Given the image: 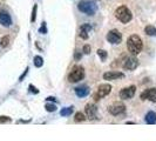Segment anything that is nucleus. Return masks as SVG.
I'll use <instances>...</instances> for the list:
<instances>
[{"label": "nucleus", "mask_w": 156, "mask_h": 141, "mask_svg": "<svg viewBox=\"0 0 156 141\" xmlns=\"http://www.w3.org/2000/svg\"><path fill=\"white\" fill-rule=\"evenodd\" d=\"M142 100H149V101L156 102V88H149L141 93Z\"/></svg>", "instance_id": "obj_10"}, {"label": "nucleus", "mask_w": 156, "mask_h": 141, "mask_svg": "<svg viewBox=\"0 0 156 141\" xmlns=\"http://www.w3.org/2000/svg\"><path fill=\"white\" fill-rule=\"evenodd\" d=\"M82 51H83L85 54H89V53H90V46H89V45H85L83 48H82Z\"/></svg>", "instance_id": "obj_26"}, {"label": "nucleus", "mask_w": 156, "mask_h": 141, "mask_svg": "<svg viewBox=\"0 0 156 141\" xmlns=\"http://www.w3.org/2000/svg\"><path fill=\"white\" fill-rule=\"evenodd\" d=\"M137 66H139V60L136 58H134V56L126 59L125 63H123V68L128 70H134Z\"/></svg>", "instance_id": "obj_11"}, {"label": "nucleus", "mask_w": 156, "mask_h": 141, "mask_svg": "<svg viewBox=\"0 0 156 141\" xmlns=\"http://www.w3.org/2000/svg\"><path fill=\"white\" fill-rule=\"evenodd\" d=\"M8 121H11V119L8 117H0V124H2V122H8Z\"/></svg>", "instance_id": "obj_27"}, {"label": "nucleus", "mask_w": 156, "mask_h": 141, "mask_svg": "<svg viewBox=\"0 0 156 141\" xmlns=\"http://www.w3.org/2000/svg\"><path fill=\"white\" fill-rule=\"evenodd\" d=\"M78 9L87 16H94L98 11V5L93 0H81L78 2Z\"/></svg>", "instance_id": "obj_2"}, {"label": "nucleus", "mask_w": 156, "mask_h": 141, "mask_svg": "<svg viewBox=\"0 0 156 141\" xmlns=\"http://www.w3.org/2000/svg\"><path fill=\"white\" fill-rule=\"evenodd\" d=\"M0 24L5 27H9L12 25V18L8 14V12L0 9Z\"/></svg>", "instance_id": "obj_12"}, {"label": "nucleus", "mask_w": 156, "mask_h": 141, "mask_svg": "<svg viewBox=\"0 0 156 141\" xmlns=\"http://www.w3.org/2000/svg\"><path fill=\"white\" fill-rule=\"evenodd\" d=\"M110 92H112V86H110L109 84H102V85H100L99 88H98V92L95 94L94 99H95V100H100L101 98L107 96Z\"/></svg>", "instance_id": "obj_6"}, {"label": "nucleus", "mask_w": 156, "mask_h": 141, "mask_svg": "<svg viewBox=\"0 0 156 141\" xmlns=\"http://www.w3.org/2000/svg\"><path fill=\"white\" fill-rule=\"evenodd\" d=\"M83 78H85V70H83V67L79 66V65H75L72 68V70H70L69 75H68V80H69L70 82H79Z\"/></svg>", "instance_id": "obj_4"}, {"label": "nucleus", "mask_w": 156, "mask_h": 141, "mask_svg": "<svg viewBox=\"0 0 156 141\" xmlns=\"http://www.w3.org/2000/svg\"><path fill=\"white\" fill-rule=\"evenodd\" d=\"M98 55L100 56V59H101L102 61H105V60L107 59V56H108L107 52H106L105 49H99V51H98Z\"/></svg>", "instance_id": "obj_21"}, {"label": "nucleus", "mask_w": 156, "mask_h": 141, "mask_svg": "<svg viewBox=\"0 0 156 141\" xmlns=\"http://www.w3.org/2000/svg\"><path fill=\"white\" fill-rule=\"evenodd\" d=\"M135 92H136V87L135 86L125 87V88H122L121 92H120V98L123 99V100L132 99L134 95H135Z\"/></svg>", "instance_id": "obj_8"}, {"label": "nucleus", "mask_w": 156, "mask_h": 141, "mask_svg": "<svg viewBox=\"0 0 156 141\" xmlns=\"http://www.w3.org/2000/svg\"><path fill=\"white\" fill-rule=\"evenodd\" d=\"M85 112H86V115L89 120L98 119V107L94 103H88V105H86Z\"/></svg>", "instance_id": "obj_9"}, {"label": "nucleus", "mask_w": 156, "mask_h": 141, "mask_svg": "<svg viewBox=\"0 0 156 141\" xmlns=\"http://www.w3.org/2000/svg\"><path fill=\"white\" fill-rule=\"evenodd\" d=\"M146 122L149 124V125H154V124H156V113L155 112L150 110V112H148V113L146 114Z\"/></svg>", "instance_id": "obj_16"}, {"label": "nucleus", "mask_w": 156, "mask_h": 141, "mask_svg": "<svg viewBox=\"0 0 156 141\" xmlns=\"http://www.w3.org/2000/svg\"><path fill=\"white\" fill-rule=\"evenodd\" d=\"M115 16L119 21L122 24H128L133 19V14L130 12V9L127 6H120L115 9Z\"/></svg>", "instance_id": "obj_3"}, {"label": "nucleus", "mask_w": 156, "mask_h": 141, "mask_svg": "<svg viewBox=\"0 0 156 141\" xmlns=\"http://www.w3.org/2000/svg\"><path fill=\"white\" fill-rule=\"evenodd\" d=\"M144 32L147 35H150V37H156V27L153 26V25H148L144 27Z\"/></svg>", "instance_id": "obj_17"}, {"label": "nucleus", "mask_w": 156, "mask_h": 141, "mask_svg": "<svg viewBox=\"0 0 156 141\" xmlns=\"http://www.w3.org/2000/svg\"><path fill=\"white\" fill-rule=\"evenodd\" d=\"M8 42H9V37H7V35H6V37H4V38L1 39L0 45H1L2 47H6L8 45Z\"/></svg>", "instance_id": "obj_24"}, {"label": "nucleus", "mask_w": 156, "mask_h": 141, "mask_svg": "<svg viewBox=\"0 0 156 141\" xmlns=\"http://www.w3.org/2000/svg\"><path fill=\"white\" fill-rule=\"evenodd\" d=\"M47 100H53V101H55V98H52V96H49V98H47Z\"/></svg>", "instance_id": "obj_30"}, {"label": "nucleus", "mask_w": 156, "mask_h": 141, "mask_svg": "<svg viewBox=\"0 0 156 141\" xmlns=\"http://www.w3.org/2000/svg\"><path fill=\"white\" fill-rule=\"evenodd\" d=\"M37 9H38V6H37V5H34L33 11H32V16H31L32 23H34V21H35V19H37Z\"/></svg>", "instance_id": "obj_23"}, {"label": "nucleus", "mask_w": 156, "mask_h": 141, "mask_svg": "<svg viewBox=\"0 0 156 141\" xmlns=\"http://www.w3.org/2000/svg\"><path fill=\"white\" fill-rule=\"evenodd\" d=\"M106 39H107V41L110 42V44L116 45V44H120V42L122 41V34L117 31V30H112V31H109L107 33Z\"/></svg>", "instance_id": "obj_5"}, {"label": "nucleus", "mask_w": 156, "mask_h": 141, "mask_svg": "<svg viewBox=\"0 0 156 141\" xmlns=\"http://www.w3.org/2000/svg\"><path fill=\"white\" fill-rule=\"evenodd\" d=\"M92 30H93V27L90 26V24H83V25H81V27H80V38L88 39L89 33L92 32Z\"/></svg>", "instance_id": "obj_13"}, {"label": "nucleus", "mask_w": 156, "mask_h": 141, "mask_svg": "<svg viewBox=\"0 0 156 141\" xmlns=\"http://www.w3.org/2000/svg\"><path fill=\"white\" fill-rule=\"evenodd\" d=\"M89 92L90 91H89L88 86H79L75 88V94L78 95L79 98H85L89 94Z\"/></svg>", "instance_id": "obj_15"}, {"label": "nucleus", "mask_w": 156, "mask_h": 141, "mask_svg": "<svg viewBox=\"0 0 156 141\" xmlns=\"http://www.w3.org/2000/svg\"><path fill=\"white\" fill-rule=\"evenodd\" d=\"M30 89H31V92L32 93H35V94H38L39 93V91H38V89H37V88H35V87H33L31 85V86H30Z\"/></svg>", "instance_id": "obj_28"}, {"label": "nucleus", "mask_w": 156, "mask_h": 141, "mask_svg": "<svg viewBox=\"0 0 156 141\" xmlns=\"http://www.w3.org/2000/svg\"><path fill=\"white\" fill-rule=\"evenodd\" d=\"M33 63H34V66H35V67H41V66L44 65V59H42L40 55H37V56H34Z\"/></svg>", "instance_id": "obj_18"}, {"label": "nucleus", "mask_w": 156, "mask_h": 141, "mask_svg": "<svg viewBox=\"0 0 156 141\" xmlns=\"http://www.w3.org/2000/svg\"><path fill=\"white\" fill-rule=\"evenodd\" d=\"M72 113H73V107H66L60 110V114L62 117H69Z\"/></svg>", "instance_id": "obj_19"}, {"label": "nucleus", "mask_w": 156, "mask_h": 141, "mask_svg": "<svg viewBox=\"0 0 156 141\" xmlns=\"http://www.w3.org/2000/svg\"><path fill=\"white\" fill-rule=\"evenodd\" d=\"M74 120H75L76 122H82V121H85V120H86V117H85V114H82L81 112H78V113L75 114Z\"/></svg>", "instance_id": "obj_20"}, {"label": "nucleus", "mask_w": 156, "mask_h": 141, "mask_svg": "<svg viewBox=\"0 0 156 141\" xmlns=\"http://www.w3.org/2000/svg\"><path fill=\"white\" fill-rule=\"evenodd\" d=\"M45 108H46L47 112H55L56 110V106L53 105V103H46Z\"/></svg>", "instance_id": "obj_22"}, {"label": "nucleus", "mask_w": 156, "mask_h": 141, "mask_svg": "<svg viewBox=\"0 0 156 141\" xmlns=\"http://www.w3.org/2000/svg\"><path fill=\"white\" fill-rule=\"evenodd\" d=\"M127 48L128 51L132 53L133 55L139 54L142 48H143V42H142V39L137 34H132L128 40H127Z\"/></svg>", "instance_id": "obj_1"}, {"label": "nucleus", "mask_w": 156, "mask_h": 141, "mask_svg": "<svg viewBox=\"0 0 156 141\" xmlns=\"http://www.w3.org/2000/svg\"><path fill=\"white\" fill-rule=\"evenodd\" d=\"M108 110H109L110 114H113V115H120V114L125 113L126 106L122 102H114L113 105H110L109 107H108Z\"/></svg>", "instance_id": "obj_7"}, {"label": "nucleus", "mask_w": 156, "mask_h": 141, "mask_svg": "<svg viewBox=\"0 0 156 141\" xmlns=\"http://www.w3.org/2000/svg\"><path fill=\"white\" fill-rule=\"evenodd\" d=\"M39 32H40V33H41V34H46V33H47L46 23H42V25H41V27H40Z\"/></svg>", "instance_id": "obj_25"}, {"label": "nucleus", "mask_w": 156, "mask_h": 141, "mask_svg": "<svg viewBox=\"0 0 156 141\" xmlns=\"http://www.w3.org/2000/svg\"><path fill=\"white\" fill-rule=\"evenodd\" d=\"M80 58H81V55L79 54V53H75V59H76V60H79Z\"/></svg>", "instance_id": "obj_29"}, {"label": "nucleus", "mask_w": 156, "mask_h": 141, "mask_svg": "<svg viewBox=\"0 0 156 141\" xmlns=\"http://www.w3.org/2000/svg\"><path fill=\"white\" fill-rule=\"evenodd\" d=\"M125 78V74L121 72H107L103 74L105 80H116V79Z\"/></svg>", "instance_id": "obj_14"}]
</instances>
